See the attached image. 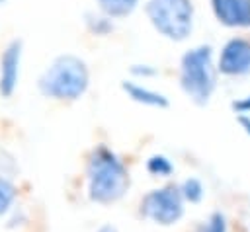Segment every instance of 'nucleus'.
I'll return each mask as SVG.
<instances>
[{
  "instance_id": "obj_1",
  "label": "nucleus",
  "mask_w": 250,
  "mask_h": 232,
  "mask_svg": "<svg viewBox=\"0 0 250 232\" xmlns=\"http://www.w3.org/2000/svg\"><path fill=\"white\" fill-rule=\"evenodd\" d=\"M129 174L123 162L107 148L98 146L88 162V195L92 201L107 205L125 195Z\"/></svg>"
},
{
  "instance_id": "obj_2",
  "label": "nucleus",
  "mask_w": 250,
  "mask_h": 232,
  "mask_svg": "<svg viewBox=\"0 0 250 232\" xmlns=\"http://www.w3.org/2000/svg\"><path fill=\"white\" fill-rule=\"evenodd\" d=\"M88 88V68L74 55L57 57L39 76V90L47 97L76 99Z\"/></svg>"
},
{
  "instance_id": "obj_3",
  "label": "nucleus",
  "mask_w": 250,
  "mask_h": 232,
  "mask_svg": "<svg viewBox=\"0 0 250 232\" xmlns=\"http://www.w3.org/2000/svg\"><path fill=\"white\" fill-rule=\"evenodd\" d=\"M180 84L188 97L199 105L207 103L215 90V66L213 51L209 45L195 47L182 57Z\"/></svg>"
},
{
  "instance_id": "obj_4",
  "label": "nucleus",
  "mask_w": 250,
  "mask_h": 232,
  "mask_svg": "<svg viewBox=\"0 0 250 232\" xmlns=\"http://www.w3.org/2000/svg\"><path fill=\"white\" fill-rule=\"evenodd\" d=\"M146 14L154 29L174 41L186 39L193 25L191 0H148Z\"/></svg>"
},
{
  "instance_id": "obj_5",
  "label": "nucleus",
  "mask_w": 250,
  "mask_h": 232,
  "mask_svg": "<svg viewBox=\"0 0 250 232\" xmlns=\"http://www.w3.org/2000/svg\"><path fill=\"white\" fill-rule=\"evenodd\" d=\"M141 214L162 226H170L178 222L184 214L182 191L174 185L148 191L141 201Z\"/></svg>"
},
{
  "instance_id": "obj_6",
  "label": "nucleus",
  "mask_w": 250,
  "mask_h": 232,
  "mask_svg": "<svg viewBox=\"0 0 250 232\" xmlns=\"http://www.w3.org/2000/svg\"><path fill=\"white\" fill-rule=\"evenodd\" d=\"M217 68L229 76L248 74L250 72V41L242 37L230 39L221 51Z\"/></svg>"
},
{
  "instance_id": "obj_7",
  "label": "nucleus",
  "mask_w": 250,
  "mask_h": 232,
  "mask_svg": "<svg viewBox=\"0 0 250 232\" xmlns=\"http://www.w3.org/2000/svg\"><path fill=\"white\" fill-rule=\"evenodd\" d=\"M20 57H21V41L20 39H14L4 49L2 58H0V94L4 97L12 96L16 84H18Z\"/></svg>"
},
{
  "instance_id": "obj_8",
  "label": "nucleus",
  "mask_w": 250,
  "mask_h": 232,
  "mask_svg": "<svg viewBox=\"0 0 250 232\" xmlns=\"http://www.w3.org/2000/svg\"><path fill=\"white\" fill-rule=\"evenodd\" d=\"M217 19L225 25H250V0H211Z\"/></svg>"
},
{
  "instance_id": "obj_9",
  "label": "nucleus",
  "mask_w": 250,
  "mask_h": 232,
  "mask_svg": "<svg viewBox=\"0 0 250 232\" xmlns=\"http://www.w3.org/2000/svg\"><path fill=\"white\" fill-rule=\"evenodd\" d=\"M121 88L129 94L131 99L139 101V103H145V105H154V107H166L168 105V99L158 94V92H152V90H146L135 82H123Z\"/></svg>"
},
{
  "instance_id": "obj_10",
  "label": "nucleus",
  "mask_w": 250,
  "mask_h": 232,
  "mask_svg": "<svg viewBox=\"0 0 250 232\" xmlns=\"http://www.w3.org/2000/svg\"><path fill=\"white\" fill-rule=\"evenodd\" d=\"M98 4L104 14L111 16V18H121L135 10L137 0H98Z\"/></svg>"
},
{
  "instance_id": "obj_11",
  "label": "nucleus",
  "mask_w": 250,
  "mask_h": 232,
  "mask_svg": "<svg viewBox=\"0 0 250 232\" xmlns=\"http://www.w3.org/2000/svg\"><path fill=\"white\" fill-rule=\"evenodd\" d=\"M146 170H148L152 175H156V177H168V175L174 172V166H172V162H170L166 156L154 154V156L148 158Z\"/></svg>"
},
{
  "instance_id": "obj_12",
  "label": "nucleus",
  "mask_w": 250,
  "mask_h": 232,
  "mask_svg": "<svg viewBox=\"0 0 250 232\" xmlns=\"http://www.w3.org/2000/svg\"><path fill=\"white\" fill-rule=\"evenodd\" d=\"M180 191H182V197H184L186 201H189V203H199L201 197H203V185H201V181L195 179V177H188V179L182 183Z\"/></svg>"
},
{
  "instance_id": "obj_13",
  "label": "nucleus",
  "mask_w": 250,
  "mask_h": 232,
  "mask_svg": "<svg viewBox=\"0 0 250 232\" xmlns=\"http://www.w3.org/2000/svg\"><path fill=\"white\" fill-rule=\"evenodd\" d=\"M16 199V187L10 179H6L4 175H0V216L12 207Z\"/></svg>"
},
{
  "instance_id": "obj_14",
  "label": "nucleus",
  "mask_w": 250,
  "mask_h": 232,
  "mask_svg": "<svg viewBox=\"0 0 250 232\" xmlns=\"http://www.w3.org/2000/svg\"><path fill=\"white\" fill-rule=\"evenodd\" d=\"M199 232H227V218L223 213H211L209 218L199 226Z\"/></svg>"
},
{
  "instance_id": "obj_15",
  "label": "nucleus",
  "mask_w": 250,
  "mask_h": 232,
  "mask_svg": "<svg viewBox=\"0 0 250 232\" xmlns=\"http://www.w3.org/2000/svg\"><path fill=\"white\" fill-rule=\"evenodd\" d=\"M232 109H234L238 115H248V113H250V94H248L246 97H242V99L232 101Z\"/></svg>"
},
{
  "instance_id": "obj_16",
  "label": "nucleus",
  "mask_w": 250,
  "mask_h": 232,
  "mask_svg": "<svg viewBox=\"0 0 250 232\" xmlns=\"http://www.w3.org/2000/svg\"><path fill=\"white\" fill-rule=\"evenodd\" d=\"M131 72L137 74V76H152V74H156V70L152 66H148V64H133Z\"/></svg>"
},
{
  "instance_id": "obj_17",
  "label": "nucleus",
  "mask_w": 250,
  "mask_h": 232,
  "mask_svg": "<svg viewBox=\"0 0 250 232\" xmlns=\"http://www.w3.org/2000/svg\"><path fill=\"white\" fill-rule=\"evenodd\" d=\"M236 121H238V125L244 129V133L250 135V115H238Z\"/></svg>"
},
{
  "instance_id": "obj_18",
  "label": "nucleus",
  "mask_w": 250,
  "mask_h": 232,
  "mask_svg": "<svg viewBox=\"0 0 250 232\" xmlns=\"http://www.w3.org/2000/svg\"><path fill=\"white\" fill-rule=\"evenodd\" d=\"M96 232H117V228L115 226H111V224H104L102 228H98Z\"/></svg>"
}]
</instances>
